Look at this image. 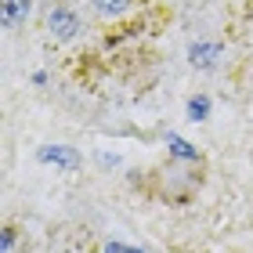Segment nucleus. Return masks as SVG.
Returning <instances> with one entry per match:
<instances>
[{
  "label": "nucleus",
  "instance_id": "obj_1",
  "mask_svg": "<svg viewBox=\"0 0 253 253\" xmlns=\"http://www.w3.org/2000/svg\"><path fill=\"white\" fill-rule=\"evenodd\" d=\"M47 26H51V33H54L58 40H69V37H76V33H80L76 15H69V11H51Z\"/></svg>",
  "mask_w": 253,
  "mask_h": 253
},
{
  "label": "nucleus",
  "instance_id": "obj_4",
  "mask_svg": "<svg viewBox=\"0 0 253 253\" xmlns=\"http://www.w3.org/2000/svg\"><path fill=\"white\" fill-rule=\"evenodd\" d=\"M101 15H120V11L126 7V0H94Z\"/></svg>",
  "mask_w": 253,
  "mask_h": 253
},
{
  "label": "nucleus",
  "instance_id": "obj_5",
  "mask_svg": "<svg viewBox=\"0 0 253 253\" xmlns=\"http://www.w3.org/2000/svg\"><path fill=\"white\" fill-rule=\"evenodd\" d=\"M213 54H217V47H206V43H203V47H192V58H195V65H210V58H213Z\"/></svg>",
  "mask_w": 253,
  "mask_h": 253
},
{
  "label": "nucleus",
  "instance_id": "obj_8",
  "mask_svg": "<svg viewBox=\"0 0 253 253\" xmlns=\"http://www.w3.org/2000/svg\"><path fill=\"white\" fill-rule=\"evenodd\" d=\"M105 253H137V250H134V246H123V243H109Z\"/></svg>",
  "mask_w": 253,
  "mask_h": 253
},
{
  "label": "nucleus",
  "instance_id": "obj_2",
  "mask_svg": "<svg viewBox=\"0 0 253 253\" xmlns=\"http://www.w3.org/2000/svg\"><path fill=\"white\" fill-rule=\"evenodd\" d=\"M4 26H22L33 11V0H4Z\"/></svg>",
  "mask_w": 253,
  "mask_h": 253
},
{
  "label": "nucleus",
  "instance_id": "obj_3",
  "mask_svg": "<svg viewBox=\"0 0 253 253\" xmlns=\"http://www.w3.org/2000/svg\"><path fill=\"white\" fill-rule=\"evenodd\" d=\"M40 159H51V163H65V167H76V152H69V148H43Z\"/></svg>",
  "mask_w": 253,
  "mask_h": 253
},
{
  "label": "nucleus",
  "instance_id": "obj_7",
  "mask_svg": "<svg viewBox=\"0 0 253 253\" xmlns=\"http://www.w3.org/2000/svg\"><path fill=\"white\" fill-rule=\"evenodd\" d=\"M170 148H174V152H177L181 159H195V152H192V145H185V141H181V137H170Z\"/></svg>",
  "mask_w": 253,
  "mask_h": 253
},
{
  "label": "nucleus",
  "instance_id": "obj_6",
  "mask_svg": "<svg viewBox=\"0 0 253 253\" xmlns=\"http://www.w3.org/2000/svg\"><path fill=\"white\" fill-rule=\"evenodd\" d=\"M206 112H210V101H206V98H199V101H192V105H188V116L192 120H203Z\"/></svg>",
  "mask_w": 253,
  "mask_h": 253
}]
</instances>
